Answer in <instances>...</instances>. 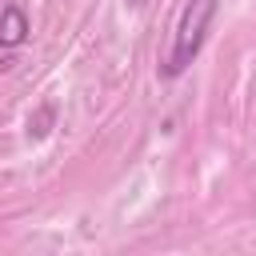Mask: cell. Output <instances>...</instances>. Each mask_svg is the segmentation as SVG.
<instances>
[{
    "mask_svg": "<svg viewBox=\"0 0 256 256\" xmlns=\"http://www.w3.org/2000/svg\"><path fill=\"white\" fill-rule=\"evenodd\" d=\"M216 8H220V0H188V4L180 8L176 32H172V48H168L164 68H160L168 80L180 76V72L200 56V48H204V40H208V28H212V20H216Z\"/></svg>",
    "mask_w": 256,
    "mask_h": 256,
    "instance_id": "1",
    "label": "cell"
},
{
    "mask_svg": "<svg viewBox=\"0 0 256 256\" xmlns=\"http://www.w3.org/2000/svg\"><path fill=\"white\" fill-rule=\"evenodd\" d=\"M24 40H28V16H24L20 4H8L0 12V44L4 48H20Z\"/></svg>",
    "mask_w": 256,
    "mask_h": 256,
    "instance_id": "2",
    "label": "cell"
},
{
    "mask_svg": "<svg viewBox=\"0 0 256 256\" xmlns=\"http://www.w3.org/2000/svg\"><path fill=\"white\" fill-rule=\"evenodd\" d=\"M52 120H56V104H40L36 116H28V136L32 140H44L48 128H52Z\"/></svg>",
    "mask_w": 256,
    "mask_h": 256,
    "instance_id": "3",
    "label": "cell"
}]
</instances>
